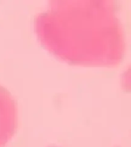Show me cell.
Here are the masks:
<instances>
[{
  "mask_svg": "<svg viewBox=\"0 0 131 147\" xmlns=\"http://www.w3.org/2000/svg\"><path fill=\"white\" fill-rule=\"evenodd\" d=\"M40 43L58 59L83 66H114L126 50L117 4L112 0H53L36 16Z\"/></svg>",
  "mask_w": 131,
  "mask_h": 147,
  "instance_id": "6da1fadb",
  "label": "cell"
},
{
  "mask_svg": "<svg viewBox=\"0 0 131 147\" xmlns=\"http://www.w3.org/2000/svg\"><path fill=\"white\" fill-rule=\"evenodd\" d=\"M18 126V107L13 96L0 84V147L13 137Z\"/></svg>",
  "mask_w": 131,
  "mask_h": 147,
  "instance_id": "7a4b0ae2",
  "label": "cell"
}]
</instances>
